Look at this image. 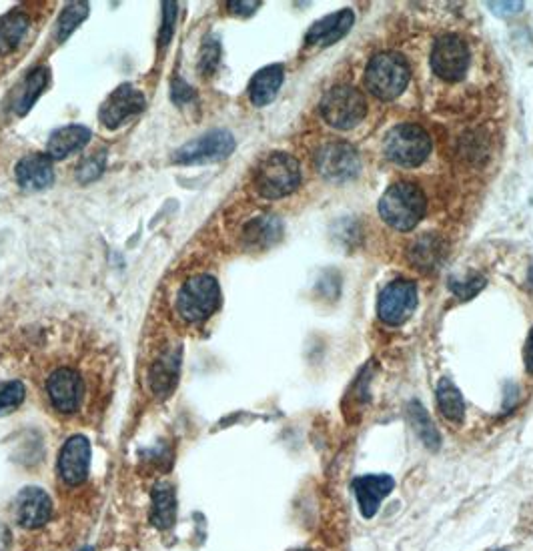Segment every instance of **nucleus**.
<instances>
[{
  "label": "nucleus",
  "instance_id": "nucleus-1",
  "mask_svg": "<svg viewBox=\"0 0 533 551\" xmlns=\"http://www.w3.org/2000/svg\"><path fill=\"white\" fill-rule=\"evenodd\" d=\"M301 183V169L293 155L275 151L267 155L255 171L253 187L263 199L275 201L291 195Z\"/></svg>",
  "mask_w": 533,
  "mask_h": 551
},
{
  "label": "nucleus",
  "instance_id": "nucleus-2",
  "mask_svg": "<svg viewBox=\"0 0 533 551\" xmlns=\"http://www.w3.org/2000/svg\"><path fill=\"white\" fill-rule=\"evenodd\" d=\"M379 215L389 227L409 231L425 215V197L413 183H395L383 193L379 201Z\"/></svg>",
  "mask_w": 533,
  "mask_h": 551
},
{
  "label": "nucleus",
  "instance_id": "nucleus-3",
  "mask_svg": "<svg viewBox=\"0 0 533 551\" xmlns=\"http://www.w3.org/2000/svg\"><path fill=\"white\" fill-rule=\"evenodd\" d=\"M221 307V287L211 275H197L187 279L175 301L177 315L185 323H203Z\"/></svg>",
  "mask_w": 533,
  "mask_h": 551
},
{
  "label": "nucleus",
  "instance_id": "nucleus-4",
  "mask_svg": "<svg viewBox=\"0 0 533 551\" xmlns=\"http://www.w3.org/2000/svg\"><path fill=\"white\" fill-rule=\"evenodd\" d=\"M409 83V67L401 55L381 53L375 55L365 71L367 89L383 101L397 99Z\"/></svg>",
  "mask_w": 533,
  "mask_h": 551
},
{
  "label": "nucleus",
  "instance_id": "nucleus-5",
  "mask_svg": "<svg viewBox=\"0 0 533 551\" xmlns=\"http://www.w3.org/2000/svg\"><path fill=\"white\" fill-rule=\"evenodd\" d=\"M321 115L331 127L347 131L365 119L367 103L353 87H333L321 101Z\"/></svg>",
  "mask_w": 533,
  "mask_h": 551
},
{
  "label": "nucleus",
  "instance_id": "nucleus-6",
  "mask_svg": "<svg viewBox=\"0 0 533 551\" xmlns=\"http://www.w3.org/2000/svg\"><path fill=\"white\" fill-rule=\"evenodd\" d=\"M385 155L401 167H417L431 153L429 135L417 125H397L383 143Z\"/></svg>",
  "mask_w": 533,
  "mask_h": 551
},
{
  "label": "nucleus",
  "instance_id": "nucleus-7",
  "mask_svg": "<svg viewBox=\"0 0 533 551\" xmlns=\"http://www.w3.org/2000/svg\"><path fill=\"white\" fill-rule=\"evenodd\" d=\"M233 151H235L233 135L229 131L217 129L183 145L173 155V161L179 165H203V163L227 159Z\"/></svg>",
  "mask_w": 533,
  "mask_h": 551
},
{
  "label": "nucleus",
  "instance_id": "nucleus-8",
  "mask_svg": "<svg viewBox=\"0 0 533 551\" xmlns=\"http://www.w3.org/2000/svg\"><path fill=\"white\" fill-rule=\"evenodd\" d=\"M417 307V285L407 279L391 281L379 295L377 313L385 325H403Z\"/></svg>",
  "mask_w": 533,
  "mask_h": 551
},
{
  "label": "nucleus",
  "instance_id": "nucleus-9",
  "mask_svg": "<svg viewBox=\"0 0 533 551\" xmlns=\"http://www.w3.org/2000/svg\"><path fill=\"white\" fill-rule=\"evenodd\" d=\"M431 67L443 81H461L469 67V49L463 39L455 35H445L437 39L431 53Z\"/></svg>",
  "mask_w": 533,
  "mask_h": 551
},
{
  "label": "nucleus",
  "instance_id": "nucleus-10",
  "mask_svg": "<svg viewBox=\"0 0 533 551\" xmlns=\"http://www.w3.org/2000/svg\"><path fill=\"white\" fill-rule=\"evenodd\" d=\"M145 103H147L145 95L139 89H135L133 85H121L103 103L99 111V119L105 129L115 131L125 123H129L139 113H143Z\"/></svg>",
  "mask_w": 533,
  "mask_h": 551
},
{
  "label": "nucleus",
  "instance_id": "nucleus-11",
  "mask_svg": "<svg viewBox=\"0 0 533 551\" xmlns=\"http://www.w3.org/2000/svg\"><path fill=\"white\" fill-rule=\"evenodd\" d=\"M317 169L325 179L347 181L359 173V155L347 143H329L317 153Z\"/></svg>",
  "mask_w": 533,
  "mask_h": 551
},
{
  "label": "nucleus",
  "instance_id": "nucleus-12",
  "mask_svg": "<svg viewBox=\"0 0 533 551\" xmlns=\"http://www.w3.org/2000/svg\"><path fill=\"white\" fill-rule=\"evenodd\" d=\"M83 391L85 387L81 375L69 367L57 369L47 381L49 401L61 413L77 411L83 399Z\"/></svg>",
  "mask_w": 533,
  "mask_h": 551
},
{
  "label": "nucleus",
  "instance_id": "nucleus-13",
  "mask_svg": "<svg viewBox=\"0 0 533 551\" xmlns=\"http://www.w3.org/2000/svg\"><path fill=\"white\" fill-rule=\"evenodd\" d=\"M91 465V445L87 437L73 435L61 449L59 473L67 485H79L87 479Z\"/></svg>",
  "mask_w": 533,
  "mask_h": 551
},
{
  "label": "nucleus",
  "instance_id": "nucleus-14",
  "mask_svg": "<svg viewBox=\"0 0 533 551\" xmlns=\"http://www.w3.org/2000/svg\"><path fill=\"white\" fill-rule=\"evenodd\" d=\"M351 487L357 497L361 515L365 519H371L379 511L381 501L393 491L395 481L389 475H363V477H357L351 483Z\"/></svg>",
  "mask_w": 533,
  "mask_h": 551
},
{
  "label": "nucleus",
  "instance_id": "nucleus-15",
  "mask_svg": "<svg viewBox=\"0 0 533 551\" xmlns=\"http://www.w3.org/2000/svg\"><path fill=\"white\" fill-rule=\"evenodd\" d=\"M181 369V351L165 349L149 369V387L157 397H167L175 391Z\"/></svg>",
  "mask_w": 533,
  "mask_h": 551
},
{
  "label": "nucleus",
  "instance_id": "nucleus-16",
  "mask_svg": "<svg viewBox=\"0 0 533 551\" xmlns=\"http://www.w3.org/2000/svg\"><path fill=\"white\" fill-rule=\"evenodd\" d=\"M53 503L51 497L39 487H27L17 501L19 523L27 529H37L51 519Z\"/></svg>",
  "mask_w": 533,
  "mask_h": 551
},
{
  "label": "nucleus",
  "instance_id": "nucleus-17",
  "mask_svg": "<svg viewBox=\"0 0 533 551\" xmlns=\"http://www.w3.org/2000/svg\"><path fill=\"white\" fill-rule=\"evenodd\" d=\"M53 159L43 153H33L27 155L19 165H17V179L21 187L39 191L45 189L53 183L55 173H53Z\"/></svg>",
  "mask_w": 533,
  "mask_h": 551
},
{
  "label": "nucleus",
  "instance_id": "nucleus-18",
  "mask_svg": "<svg viewBox=\"0 0 533 551\" xmlns=\"http://www.w3.org/2000/svg\"><path fill=\"white\" fill-rule=\"evenodd\" d=\"M283 235V225L273 215H261L251 219L243 227L241 241L247 249H269L275 245Z\"/></svg>",
  "mask_w": 533,
  "mask_h": 551
},
{
  "label": "nucleus",
  "instance_id": "nucleus-19",
  "mask_svg": "<svg viewBox=\"0 0 533 551\" xmlns=\"http://www.w3.org/2000/svg\"><path fill=\"white\" fill-rule=\"evenodd\" d=\"M89 141H91V131L87 127L69 125L53 133L47 145V155L51 159H67L73 153L85 149Z\"/></svg>",
  "mask_w": 533,
  "mask_h": 551
},
{
  "label": "nucleus",
  "instance_id": "nucleus-20",
  "mask_svg": "<svg viewBox=\"0 0 533 551\" xmlns=\"http://www.w3.org/2000/svg\"><path fill=\"white\" fill-rule=\"evenodd\" d=\"M285 79V71L281 65H271L261 69L249 85V97L255 107H267L277 97Z\"/></svg>",
  "mask_w": 533,
  "mask_h": 551
},
{
  "label": "nucleus",
  "instance_id": "nucleus-21",
  "mask_svg": "<svg viewBox=\"0 0 533 551\" xmlns=\"http://www.w3.org/2000/svg\"><path fill=\"white\" fill-rule=\"evenodd\" d=\"M353 27V13L351 11H341L335 15H329L321 21H317L309 31H307V41L309 43H321V45H333L339 39H343Z\"/></svg>",
  "mask_w": 533,
  "mask_h": 551
},
{
  "label": "nucleus",
  "instance_id": "nucleus-22",
  "mask_svg": "<svg viewBox=\"0 0 533 551\" xmlns=\"http://www.w3.org/2000/svg\"><path fill=\"white\" fill-rule=\"evenodd\" d=\"M29 31V17L21 11H13L0 19V57L11 55Z\"/></svg>",
  "mask_w": 533,
  "mask_h": 551
},
{
  "label": "nucleus",
  "instance_id": "nucleus-23",
  "mask_svg": "<svg viewBox=\"0 0 533 551\" xmlns=\"http://www.w3.org/2000/svg\"><path fill=\"white\" fill-rule=\"evenodd\" d=\"M177 517V497L171 485H157L151 497V521L159 529H169Z\"/></svg>",
  "mask_w": 533,
  "mask_h": 551
},
{
  "label": "nucleus",
  "instance_id": "nucleus-24",
  "mask_svg": "<svg viewBox=\"0 0 533 551\" xmlns=\"http://www.w3.org/2000/svg\"><path fill=\"white\" fill-rule=\"evenodd\" d=\"M47 85H49V69H45V67L35 69V71L23 81V85H21L19 91H17L15 111H17L19 115H27V113L33 109L35 101L43 95V91L47 89Z\"/></svg>",
  "mask_w": 533,
  "mask_h": 551
},
{
  "label": "nucleus",
  "instance_id": "nucleus-25",
  "mask_svg": "<svg viewBox=\"0 0 533 551\" xmlns=\"http://www.w3.org/2000/svg\"><path fill=\"white\" fill-rule=\"evenodd\" d=\"M435 395H437V405H439L443 417L451 423H461L465 417V403H463L459 389L449 379H441Z\"/></svg>",
  "mask_w": 533,
  "mask_h": 551
},
{
  "label": "nucleus",
  "instance_id": "nucleus-26",
  "mask_svg": "<svg viewBox=\"0 0 533 551\" xmlns=\"http://www.w3.org/2000/svg\"><path fill=\"white\" fill-rule=\"evenodd\" d=\"M443 253H445L443 241L437 235H425L413 245L411 259L419 269H433L443 259Z\"/></svg>",
  "mask_w": 533,
  "mask_h": 551
},
{
  "label": "nucleus",
  "instance_id": "nucleus-27",
  "mask_svg": "<svg viewBox=\"0 0 533 551\" xmlns=\"http://www.w3.org/2000/svg\"><path fill=\"white\" fill-rule=\"evenodd\" d=\"M409 421L415 427L417 435L421 437V441L429 447V449H437L439 447V431L433 425L429 413L419 405V403H411L409 405Z\"/></svg>",
  "mask_w": 533,
  "mask_h": 551
},
{
  "label": "nucleus",
  "instance_id": "nucleus-28",
  "mask_svg": "<svg viewBox=\"0 0 533 551\" xmlns=\"http://www.w3.org/2000/svg\"><path fill=\"white\" fill-rule=\"evenodd\" d=\"M89 15V5L87 3H73L69 5L61 17H59V25H57V43H65L75 29L87 19Z\"/></svg>",
  "mask_w": 533,
  "mask_h": 551
},
{
  "label": "nucleus",
  "instance_id": "nucleus-29",
  "mask_svg": "<svg viewBox=\"0 0 533 551\" xmlns=\"http://www.w3.org/2000/svg\"><path fill=\"white\" fill-rule=\"evenodd\" d=\"M221 63V45L215 37L205 39L203 47H201V55H199V73L203 77H211Z\"/></svg>",
  "mask_w": 533,
  "mask_h": 551
},
{
  "label": "nucleus",
  "instance_id": "nucleus-30",
  "mask_svg": "<svg viewBox=\"0 0 533 551\" xmlns=\"http://www.w3.org/2000/svg\"><path fill=\"white\" fill-rule=\"evenodd\" d=\"M27 389L21 381H5L0 383V413L17 409L25 401Z\"/></svg>",
  "mask_w": 533,
  "mask_h": 551
},
{
  "label": "nucleus",
  "instance_id": "nucleus-31",
  "mask_svg": "<svg viewBox=\"0 0 533 551\" xmlns=\"http://www.w3.org/2000/svg\"><path fill=\"white\" fill-rule=\"evenodd\" d=\"M105 165H107V153L101 151V153H95L91 157H87L79 169H77V179L81 183H93L95 179L101 177V173L105 171Z\"/></svg>",
  "mask_w": 533,
  "mask_h": 551
},
{
  "label": "nucleus",
  "instance_id": "nucleus-32",
  "mask_svg": "<svg viewBox=\"0 0 533 551\" xmlns=\"http://www.w3.org/2000/svg\"><path fill=\"white\" fill-rule=\"evenodd\" d=\"M175 21H177V5L163 3V27H161V43L163 45H169V41L175 33Z\"/></svg>",
  "mask_w": 533,
  "mask_h": 551
},
{
  "label": "nucleus",
  "instance_id": "nucleus-33",
  "mask_svg": "<svg viewBox=\"0 0 533 551\" xmlns=\"http://www.w3.org/2000/svg\"><path fill=\"white\" fill-rule=\"evenodd\" d=\"M483 285H485V279H483V277H475V279H469V281H465V283L453 281V283H451V289H453L461 299H469V297H473L477 291H481Z\"/></svg>",
  "mask_w": 533,
  "mask_h": 551
},
{
  "label": "nucleus",
  "instance_id": "nucleus-34",
  "mask_svg": "<svg viewBox=\"0 0 533 551\" xmlns=\"http://www.w3.org/2000/svg\"><path fill=\"white\" fill-rule=\"evenodd\" d=\"M171 97H173V101L177 105H189L195 99V93H193V89L187 83H183L181 79H177V81H173Z\"/></svg>",
  "mask_w": 533,
  "mask_h": 551
},
{
  "label": "nucleus",
  "instance_id": "nucleus-35",
  "mask_svg": "<svg viewBox=\"0 0 533 551\" xmlns=\"http://www.w3.org/2000/svg\"><path fill=\"white\" fill-rule=\"evenodd\" d=\"M227 7H229V11H231L233 15L249 17V15H253V13L261 7V3H243V0H241V3H237V0H233V3H229Z\"/></svg>",
  "mask_w": 533,
  "mask_h": 551
},
{
  "label": "nucleus",
  "instance_id": "nucleus-36",
  "mask_svg": "<svg viewBox=\"0 0 533 551\" xmlns=\"http://www.w3.org/2000/svg\"><path fill=\"white\" fill-rule=\"evenodd\" d=\"M487 7L497 15H507V13H519L523 5L521 3H489Z\"/></svg>",
  "mask_w": 533,
  "mask_h": 551
},
{
  "label": "nucleus",
  "instance_id": "nucleus-37",
  "mask_svg": "<svg viewBox=\"0 0 533 551\" xmlns=\"http://www.w3.org/2000/svg\"><path fill=\"white\" fill-rule=\"evenodd\" d=\"M523 361H525V369L533 375V329L529 331V337L523 349Z\"/></svg>",
  "mask_w": 533,
  "mask_h": 551
},
{
  "label": "nucleus",
  "instance_id": "nucleus-38",
  "mask_svg": "<svg viewBox=\"0 0 533 551\" xmlns=\"http://www.w3.org/2000/svg\"><path fill=\"white\" fill-rule=\"evenodd\" d=\"M83 551H93V549H91V547H85V549H83Z\"/></svg>",
  "mask_w": 533,
  "mask_h": 551
},
{
  "label": "nucleus",
  "instance_id": "nucleus-39",
  "mask_svg": "<svg viewBox=\"0 0 533 551\" xmlns=\"http://www.w3.org/2000/svg\"><path fill=\"white\" fill-rule=\"evenodd\" d=\"M299 551H309V549H299Z\"/></svg>",
  "mask_w": 533,
  "mask_h": 551
}]
</instances>
